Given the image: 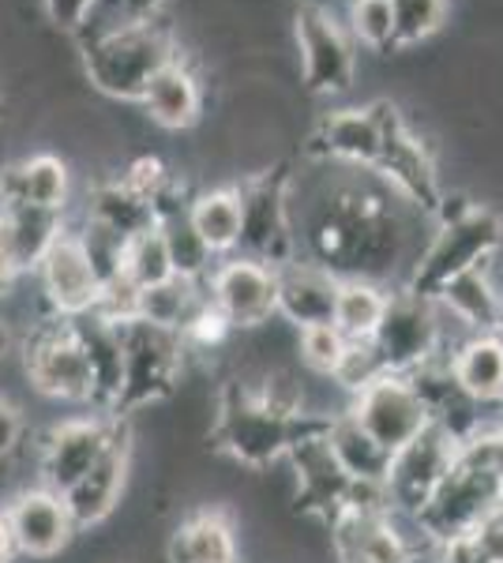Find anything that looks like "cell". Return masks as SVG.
<instances>
[{
  "label": "cell",
  "instance_id": "obj_1",
  "mask_svg": "<svg viewBox=\"0 0 503 563\" xmlns=\"http://www.w3.org/2000/svg\"><path fill=\"white\" fill-rule=\"evenodd\" d=\"M305 244L316 263L338 278H387L406 263L409 225L402 218V199L372 177V185L350 180L331 188L313 207L305 222Z\"/></svg>",
  "mask_w": 503,
  "mask_h": 563
},
{
  "label": "cell",
  "instance_id": "obj_2",
  "mask_svg": "<svg viewBox=\"0 0 503 563\" xmlns=\"http://www.w3.org/2000/svg\"><path fill=\"white\" fill-rule=\"evenodd\" d=\"M503 496V432L484 429L466 440L455 455L451 470L440 481L425 507L414 515L420 538L428 544H447L496 515Z\"/></svg>",
  "mask_w": 503,
  "mask_h": 563
},
{
  "label": "cell",
  "instance_id": "obj_3",
  "mask_svg": "<svg viewBox=\"0 0 503 563\" xmlns=\"http://www.w3.org/2000/svg\"><path fill=\"white\" fill-rule=\"evenodd\" d=\"M327 417L319 413H286L263 398L260 384H241L230 379L218 390V413H215V443L233 462L249 470H263L271 462H282L300 440L324 432Z\"/></svg>",
  "mask_w": 503,
  "mask_h": 563
},
{
  "label": "cell",
  "instance_id": "obj_4",
  "mask_svg": "<svg viewBox=\"0 0 503 563\" xmlns=\"http://www.w3.org/2000/svg\"><path fill=\"white\" fill-rule=\"evenodd\" d=\"M177 53V38L162 20L98 23L90 26V38H84V71L98 95L117 102H140L151 79Z\"/></svg>",
  "mask_w": 503,
  "mask_h": 563
},
{
  "label": "cell",
  "instance_id": "obj_5",
  "mask_svg": "<svg viewBox=\"0 0 503 563\" xmlns=\"http://www.w3.org/2000/svg\"><path fill=\"white\" fill-rule=\"evenodd\" d=\"M500 244H503V218L492 211V207L473 203L470 211H462L459 218L436 222L433 241H428V249L409 263L402 289L436 301L447 282H455L473 267H484V263L496 256Z\"/></svg>",
  "mask_w": 503,
  "mask_h": 563
},
{
  "label": "cell",
  "instance_id": "obj_6",
  "mask_svg": "<svg viewBox=\"0 0 503 563\" xmlns=\"http://www.w3.org/2000/svg\"><path fill=\"white\" fill-rule=\"evenodd\" d=\"M113 323L117 334H121L124 376H121V395H117L109 417H128L173 395V387L181 384V372H185L188 346L177 331L135 320V316Z\"/></svg>",
  "mask_w": 503,
  "mask_h": 563
},
{
  "label": "cell",
  "instance_id": "obj_7",
  "mask_svg": "<svg viewBox=\"0 0 503 563\" xmlns=\"http://www.w3.org/2000/svg\"><path fill=\"white\" fill-rule=\"evenodd\" d=\"M331 549L338 563H420V544L398 526L380 485H361L353 504L335 515Z\"/></svg>",
  "mask_w": 503,
  "mask_h": 563
},
{
  "label": "cell",
  "instance_id": "obj_8",
  "mask_svg": "<svg viewBox=\"0 0 503 563\" xmlns=\"http://www.w3.org/2000/svg\"><path fill=\"white\" fill-rule=\"evenodd\" d=\"M23 372L31 387L57 402H90L95 406V372H90L84 334L76 320L50 316L23 342Z\"/></svg>",
  "mask_w": 503,
  "mask_h": 563
},
{
  "label": "cell",
  "instance_id": "obj_9",
  "mask_svg": "<svg viewBox=\"0 0 503 563\" xmlns=\"http://www.w3.org/2000/svg\"><path fill=\"white\" fill-rule=\"evenodd\" d=\"M372 177L387 188L391 196L402 199L414 214L433 218L440 211L444 185L436 174V158L428 151V143L409 129L406 117L398 113V106L383 102V147L376 166L369 169Z\"/></svg>",
  "mask_w": 503,
  "mask_h": 563
},
{
  "label": "cell",
  "instance_id": "obj_10",
  "mask_svg": "<svg viewBox=\"0 0 503 563\" xmlns=\"http://www.w3.org/2000/svg\"><path fill=\"white\" fill-rule=\"evenodd\" d=\"M294 34L300 49V84L308 95L338 98L357 79V49L350 26L319 0H305L294 15Z\"/></svg>",
  "mask_w": 503,
  "mask_h": 563
},
{
  "label": "cell",
  "instance_id": "obj_11",
  "mask_svg": "<svg viewBox=\"0 0 503 563\" xmlns=\"http://www.w3.org/2000/svg\"><path fill=\"white\" fill-rule=\"evenodd\" d=\"M372 342H376L387 372L409 376V372L433 365V361L447 357L444 353L447 350L444 308L436 301H428V297L398 289V294H391L387 312H383Z\"/></svg>",
  "mask_w": 503,
  "mask_h": 563
},
{
  "label": "cell",
  "instance_id": "obj_12",
  "mask_svg": "<svg viewBox=\"0 0 503 563\" xmlns=\"http://www.w3.org/2000/svg\"><path fill=\"white\" fill-rule=\"evenodd\" d=\"M244 207L241 256H252L267 267L297 260V233L289 218V174L282 166L263 169L237 185Z\"/></svg>",
  "mask_w": 503,
  "mask_h": 563
},
{
  "label": "cell",
  "instance_id": "obj_13",
  "mask_svg": "<svg viewBox=\"0 0 503 563\" xmlns=\"http://www.w3.org/2000/svg\"><path fill=\"white\" fill-rule=\"evenodd\" d=\"M346 413H350L372 440L383 443L391 455H395L398 448H406L409 440H417V435L433 424V413H428L420 390L414 387V379L402 376V372H383L380 379L361 387Z\"/></svg>",
  "mask_w": 503,
  "mask_h": 563
},
{
  "label": "cell",
  "instance_id": "obj_14",
  "mask_svg": "<svg viewBox=\"0 0 503 563\" xmlns=\"http://www.w3.org/2000/svg\"><path fill=\"white\" fill-rule=\"evenodd\" d=\"M207 301L233 323V331H252V327H263L271 316H278V278H274V267L252 260V256H233L218 260L210 267V275L204 278Z\"/></svg>",
  "mask_w": 503,
  "mask_h": 563
},
{
  "label": "cell",
  "instance_id": "obj_15",
  "mask_svg": "<svg viewBox=\"0 0 503 563\" xmlns=\"http://www.w3.org/2000/svg\"><path fill=\"white\" fill-rule=\"evenodd\" d=\"M34 275H39L45 305L57 320H79V316L98 312V305H102V275L90 263L84 238L68 225L50 244Z\"/></svg>",
  "mask_w": 503,
  "mask_h": 563
},
{
  "label": "cell",
  "instance_id": "obj_16",
  "mask_svg": "<svg viewBox=\"0 0 503 563\" xmlns=\"http://www.w3.org/2000/svg\"><path fill=\"white\" fill-rule=\"evenodd\" d=\"M462 443L440 424H428L417 440H409L406 448L395 451L391 459V474L383 481V493H387L391 507L398 515H414L433 499V493L440 488V481L451 470L455 455H459Z\"/></svg>",
  "mask_w": 503,
  "mask_h": 563
},
{
  "label": "cell",
  "instance_id": "obj_17",
  "mask_svg": "<svg viewBox=\"0 0 503 563\" xmlns=\"http://www.w3.org/2000/svg\"><path fill=\"white\" fill-rule=\"evenodd\" d=\"M121 417L109 413H87V417H68V421L53 424L39 443V477L53 493H68L79 477L106 455L109 440L117 432Z\"/></svg>",
  "mask_w": 503,
  "mask_h": 563
},
{
  "label": "cell",
  "instance_id": "obj_18",
  "mask_svg": "<svg viewBox=\"0 0 503 563\" xmlns=\"http://www.w3.org/2000/svg\"><path fill=\"white\" fill-rule=\"evenodd\" d=\"M383 147V102L342 106L316 121L308 135V154L319 162L350 169H372Z\"/></svg>",
  "mask_w": 503,
  "mask_h": 563
},
{
  "label": "cell",
  "instance_id": "obj_19",
  "mask_svg": "<svg viewBox=\"0 0 503 563\" xmlns=\"http://www.w3.org/2000/svg\"><path fill=\"white\" fill-rule=\"evenodd\" d=\"M128 470H132V429H128V421L121 417L106 455L64 493V504H68L76 530H90V526L106 522L117 511L128 485Z\"/></svg>",
  "mask_w": 503,
  "mask_h": 563
},
{
  "label": "cell",
  "instance_id": "obj_20",
  "mask_svg": "<svg viewBox=\"0 0 503 563\" xmlns=\"http://www.w3.org/2000/svg\"><path fill=\"white\" fill-rule=\"evenodd\" d=\"M324 432L300 440L297 448L286 455V462L294 466V474H297L300 511L319 515V519L331 522L342 507L353 504V496L361 493V485H357V481L346 474L342 466H338V459L331 455V448H327Z\"/></svg>",
  "mask_w": 503,
  "mask_h": 563
},
{
  "label": "cell",
  "instance_id": "obj_21",
  "mask_svg": "<svg viewBox=\"0 0 503 563\" xmlns=\"http://www.w3.org/2000/svg\"><path fill=\"white\" fill-rule=\"evenodd\" d=\"M4 511H8V522H12L20 556L50 560L68 549L72 538H76V522H72V511H68V504H64V496L45 485L15 493V499Z\"/></svg>",
  "mask_w": 503,
  "mask_h": 563
},
{
  "label": "cell",
  "instance_id": "obj_22",
  "mask_svg": "<svg viewBox=\"0 0 503 563\" xmlns=\"http://www.w3.org/2000/svg\"><path fill=\"white\" fill-rule=\"evenodd\" d=\"M274 278H278V316L297 323V331L316 323H335L338 282H342L335 271H327L316 260L297 256L274 267Z\"/></svg>",
  "mask_w": 503,
  "mask_h": 563
},
{
  "label": "cell",
  "instance_id": "obj_23",
  "mask_svg": "<svg viewBox=\"0 0 503 563\" xmlns=\"http://www.w3.org/2000/svg\"><path fill=\"white\" fill-rule=\"evenodd\" d=\"M72 196L68 162L57 154H26L0 169V207H39V211L64 214Z\"/></svg>",
  "mask_w": 503,
  "mask_h": 563
},
{
  "label": "cell",
  "instance_id": "obj_24",
  "mask_svg": "<svg viewBox=\"0 0 503 563\" xmlns=\"http://www.w3.org/2000/svg\"><path fill=\"white\" fill-rule=\"evenodd\" d=\"M140 106L158 129L188 132V129H196L199 117H204V84H199L196 68L177 53V57L147 84Z\"/></svg>",
  "mask_w": 503,
  "mask_h": 563
},
{
  "label": "cell",
  "instance_id": "obj_25",
  "mask_svg": "<svg viewBox=\"0 0 503 563\" xmlns=\"http://www.w3.org/2000/svg\"><path fill=\"white\" fill-rule=\"evenodd\" d=\"M170 563H241V544L230 515L218 507H199L185 515L166 544Z\"/></svg>",
  "mask_w": 503,
  "mask_h": 563
},
{
  "label": "cell",
  "instance_id": "obj_26",
  "mask_svg": "<svg viewBox=\"0 0 503 563\" xmlns=\"http://www.w3.org/2000/svg\"><path fill=\"white\" fill-rule=\"evenodd\" d=\"M436 305L444 308V316L466 327V334H503V294L492 286L489 263L447 282Z\"/></svg>",
  "mask_w": 503,
  "mask_h": 563
},
{
  "label": "cell",
  "instance_id": "obj_27",
  "mask_svg": "<svg viewBox=\"0 0 503 563\" xmlns=\"http://www.w3.org/2000/svg\"><path fill=\"white\" fill-rule=\"evenodd\" d=\"M447 372L478 406H496L503 398V334H466L447 353Z\"/></svg>",
  "mask_w": 503,
  "mask_h": 563
},
{
  "label": "cell",
  "instance_id": "obj_28",
  "mask_svg": "<svg viewBox=\"0 0 503 563\" xmlns=\"http://www.w3.org/2000/svg\"><path fill=\"white\" fill-rule=\"evenodd\" d=\"M188 222L199 233V241L218 256H233L241 252V233H244V207L237 185L207 188V192L188 199Z\"/></svg>",
  "mask_w": 503,
  "mask_h": 563
},
{
  "label": "cell",
  "instance_id": "obj_29",
  "mask_svg": "<svg viewBox=\"0 0 503 563\" xmlns=\"http://www.w3.org/2000/svg\"><path fill=\"white\" fill-rule=\"evenodd\" d=\"M324 440H327V448H331V455L338 459V466H342L357 485H380L383 488V481H387V474H391V459L395 455H391L383 443L372 440V435L364 432L350 413L327 417Z\"/></svg>",
  "mask_w": 503,
  "mask_h": 563
},
{
  "label": "cell",
  "instance_id": "obj_30",
  "mask_svg": "<svg viewBox=\"0 0 503 563\" xmlns=\"http://www.w3.org/2000/svg\"><path fill=\"white\" fill-rule=\"evenodd\" d=\"M87 222L121 241H132L158 225V211L143 196H135L121 177H113L95 185V192L87 199Z\"/></svg>",
  "mask_w": 503,
  "mask_h": 563
},
{
  "label": "cell",
  "instance_id": "obj_31",
  "mask_svg": "<svg viewBox=\"0 0 503 563\" xmlns=\"http://www.w3.org/2000/svg\"><path fill=\"white\" fill-rule=\"evenodd\" d=\"M79 334H84L87 361L95 372V406L98 413H113V402L121 395V376H124V353H121V334L117 323L106 320L102 312H90L76 320Z\"/></svg>",
  "mask_w": 503,
  "mask_h": 563
},
{
  "label": "cell",
  "instance_id": "obj_32",
  "mask_svg": "<svg viewBox=\"0 0 503 563\" xmlns=\"http://www.w3.org/2000/svg\"><path fill=\"white\" fill-rule=\"evenodd\" d=\"M207 289L204 282H188L170 275L158 286H147L135 294V320H147L154 327H166V331H177L192 320L199 305H204Z\"/></svg>",
  "mask_w": 503,
  "mask_h": 563
},
{
  "label": "cell",
  "instance_id": "obj_33",
  "mask_svg": "<svg viewBox=\"0 0 503 563\" xmlns=\"http://www.w3.org/2000/svg\"><path fill=\"white\" fill-rule=\"evenodd\" d=\"M391 294L383 282L372 278H342L338 282V301H335V327L346 339H372L376 327L387 312Z\"/></svg>",
  "mask_w": 503,
  "mask_h": 563
},
{
  "label": "cell",
  "instance_id": "obj_34",
  "mask_svg": "<svg viewBox=\"0 0 503 563\" xmlns=\"http://www.w3.org/2000/svg\"><path fill=\"white\" fill-rule=\"evenodd\" d=\"M12 230L15 260H20L23 275L39 271L42 256L50 252V244L64 233V214L57 211H39V207H0Z\"/></svg>",
  "mask_w": 503,
  "mask_h": 563
},
{
  "label": "cell",
  "instance_id": "obj_35",
  "mask_svg": "<svg viewBox=\"0 0 503 563\" xmlns=\"http://www.w3.org/2000/svg\"><path fill=\"white\" fill-rule=\"evenodd\" d=\"M158 230H162V241H166L173 275L188 278V282H204L210 275V267H215V252H210L207 244L199 241V233L192 230L188 207H177V211L162 214Z\"/></svg>",
  "mask_w": 503,
  "mask_h": 563
},
{
  "label": "cell",
  "instance_id": "obj_36",
  "mask_svg": "<svg viewBox=\"0 0 503 563\" xmlns=\"http://www.w3.org/2000/svg\"><path fill=\"white\" fill-rule=\"evenodd\" d=\"M170 275H173L170 252H166V241H162L158 225H154V230H147V233H140V238L124 241L121 278L135 289V294H140V289H147V286H158V282H166Z\"/></svg>",
  "mask_w": 503,
  "mask_h": 563
},
{
  "label": "cell",
  "instance_id": "obj_37",
  "mask_svg": "<svg viewBox=\"0 0 503 563\" xmlns=\"http://www.w3.org/2000/svg\"><path fill=\"white\" fill-rule=\"evenodd\" d=\"M346 26H350L353 42L364 45V49H395V8H391V0H350Z\"/></svg>",
  "mask_w": 503,
  "mask_h": 563
},
{
  "label": "cell",
  "instance_id": "obj_38",
  "mask_svg": "<svg viewBox=\"0 0 503 563\" xmlns=\"http://www.w3.org/2000/svg\"><path fill=\"white\" fill-rule=\"evenodd\" d=\"M395 8V49L428 42L447 20V0H391Z\"/></svg>",
  "mask_w": 503,
  "mask_h": 563
},
{
  "label": "cell",
  "instance_id": "obj_39",
  "mask_svg": "<svg viewBox=\"0 0 503 563\" xmlns=\"http://www.w3.org/2000/svg\"><path fill=\"white\" fill-rule=\"evenodd\" d=\"M297 346H300V361H305L308 368L319 372V376H335L350 339H346L335 323H316V327H300Z\"/></svg>",
  "mask_w": 503,
  "mask_h": 563
},
{
  "label": "cell",
  "instance_id": "obj_40",
  "mask_svg": "<svg viewBox=\"0 0 503 563\" xmlns=\"http://www.w3.org/2000/svg\"><path fill=\"white\" fill-rule=\"evenodd\" d=\"M383 372H387V365H383L376 342H372V339H350V346H346V353H342V365H338V372L331 379L338 387L350 390V395H357V390L369 387L372 379H380Z\"/></svg>",
  "mask_w": 503,
  "mask_h": 563
},
{
  "label": "cell",
  "instance_id": "obj_41",
  "mask_svg": "<svg viewBox=\"0 0 503 563\" xmlns=\"http://www.w3.org/2000/svg\"><path fill=\"white\" fill-rule=\"evenodd\" d=\"M230 331H233V323L204 297V305H199L196 312H192V320L181 327V339H185L188 350H215L230 339Z\"/></svg>",
  "mask_w": 503,
  "mask_h": 563
},
{
  "label": "cell",
  "instance_id": "obj_42",
  "mask_svg": "<svg viewBox=\"0 0 503 563\" xmlns=\"http://www.w3.org/2000/svg\"><path fill=\"white\" fill-rule=\"evenodd\" d=\"M45 20H50L57 31L79 34L90 23V15L102 8V0H42Z\"/></svg>",
  "mask_w": 503,
  "mask_h": 563
},
{
  "label": "cell",
  "instance_id": "obj_43",
  "mask_svg": "<svg viewBox=\"0 0 503 563\" xmlns=\"http://www.w3.org/2000/svg\"><path fill=\"white\" fill-rule=\"evenodd\" d=\"M23 432H26V421H23V410L12 402L8 395H0V462L12 459L23 443Z\"/></svg>",
  "mask_w": 503,
  "mask_h": 563
},
{
  "label": "cell",
  "instance_id": "obj_44",
  "mask_svg": "<svg viewBox=\"0 0 503 563\" xmlns=\"http://www.w3.org/2000/svg\"><path fill=\"white\" fill-rule=\"evenodd\" d=\"M20 278H23V267H20V260H15L12 230H8V218L0 211V297L12 294Z\"/></svg>",
  "mask_w": 503,
  "mask_h": 563
},
{
  "label": "cell",
  "instance_id": "obj_45",
  "mask_svg": "<svg viewBox=\"0 0 503 563\" xmlns=\"http://www.w3.org/2000/svg\"><path fill=\"white\" fill-rule=\"evenodd\" d=\"M166 0H102V8H113L117 20H158ZM98 8V12H102Z\"/></svg>",
  "mask_w": 503,
  "mask_h": 563
},
{
  "label": "cell",
  "instance_id": "obj_46",
  "mask_svg": "<svg viewBox=\"0 0 503 563\" xmlns=\"http://www.w3.org/2000/svg\"><path fill=\"white\" fill-rule=\"evenodd\" d=\"M15 556H20V549H15L12 522H8V511L0 507V563H12Z\"/></svg>",
  "mask_w": 503,
  "mask_h": 563
},
{
  "label": "cell",
  "instance_id": "obj_47",
  "mask_svg": "<svg viewBox=\"0 0 503 563\" xmlns=\"http://www.w3.org/2000/svg\"><path fill=\"white\" fill-rule=\"evenodd\" d=\"M12 353H15V327L0 316V361L12 357Z\"/></svg>",
  "mask_w": 503,
  "mask_h": 563
},
{
  "label": "cell",
  "instance_id": "obj_48",
  "mask_svg": "<svg viewBox=\"0 0 503 563\" xmlns=\"http://www.w3.org/2000/svg\"><path fill=\"white\" fill-rule=\"evenodd\" d=\"M492 429H500V432H503V398L496 402V417H492Z\"/></svg>",
  "mask_w": 503,
  "mask_h": 563
},
{
  "label": "cell",
  "instance_id": "obj_49",
  "mask_svg": "<svg viewBox=\"0 0 503 563\" xmlns=\"http://www.w3.org/2000/svg\"><path fill=\"white\" fill-rule=\"evenodd\" d=\"M0 124H4V95H0Z\"/></svg>",
  "mask_w": 503,
  "mask_h": 563
},
{
  "label": "cell",
  "instance_id": "obj_50",
  "mask_svg": "<svg viewBox=\"0 0 503 563\" xmlns=\"http://www.w3.org/2000/svg\"><path fill=\"white\" fill-rule=\"evenodd\" d=\"M496 511H500V515H503V496H500V507H496Z\"/></svg>",
  "mask_w": 503,
  "mask_h": 563
}]
</instances>
